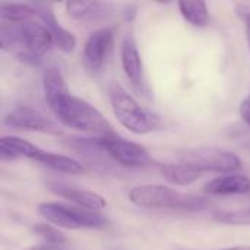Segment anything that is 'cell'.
Segmentation results:
<instances>
[{
	"label": "cell",
	"instance_id": "11",
	"mask_svg": "<svg viewBox=\"0 0 250 250\" xmlns=\"http://www.w3.org/2000/svg\"><path fill=\"white\" fill-rule=\"evenodd\" d=\"M204 190L205 193L214 195V196L245 195L250 192V177L240 173L223 174L220 177L209 180L204 186Z\"/></svg>",
	"mask_w": 250,
	"mask_h": 250
},
{
	"label": "cell",
	"instance_id": "20",
	"mask_svg": "<svg viewBox=\"0 0 250 250\" xmlns=\"http://www.w3.org/2000/svg\"><path fill=\"white\" fill-rule=\"evenodd\" d=\"M42 88H44V97H45L47 103H50V101L59 98L60 95L69 92L64 76L62 75V72L57 67H48L44 72Z\"/></svg>",
	"mask_w": 250,
	"mask_h": 250
},
{
	"label": "cell",
	"instance_id": "23",
	"mask_svg": "<svg viewBox=\"0 0 250 250\" xmlns=\"http://www.w3.org/2000/svg\"><path fill=\"white\" fill-rule=\"evenodd\" d=\"M239 111H240L242 120H243L248 126H250V95H248L246 98H243V101L240 103Z\"/></svg>",
	"mask_w": 250,
	"mask_h": 250
},
{
	"label": "cell",
	"instance_id": "17",
	"mask_svg": "<svg viewBox=\"0 0 250 250\" xmlns=\"http://www.w3.org/2000/svg\"><path fill=\"white\" fill-rule=\"evenodd\" d=\"M37 161L54 171L66 173V174H83L86 171L85 167L79 161L66 155L50 152V151H42L41 155L37 158Z\"/></svg>",
	"mask_w": 250,
	"mask_h": 250
},
{
	"label": "cell",
	"instance_id": "24",
	"mask_svg": "<svg viewBox=\"0 0 250 250\" xmlns=\"http://www.w3.org/2000/svg\"><path fill=\"white\" fill-rule=\"evenodd\" d=\"M240 18L243 19L245 22V28H246V38H248V42H249L250 47V12L246 9V10H240L239 12Z\"/></svg>",
	"mask_w": 250,
	"mask_h": 250
},
{
	"label": "cell",
	"instance_id": "9",
	"mask_svg": "<svg viewBox=\"0 0 250 250\" xmlns=\"http://www.w3.org/2000/svg\"><path fill=\"white\" fill-rule=\"evenodd\" d=\"M114 45V31L101 28L94 31L83 44V62L92 72H98L105 64Z\"/></svg>",
	"mask_w": 250,
	"mask_h": 250
},
{
	"label": "cell",
	"instance_id": "1",
	"mask_svg": "<svg viewBox=\"0 0 250 250\" xmlns=\"http://www.w3.org/2000/svg\"><path fill=\"white\" fill-rule=\"evenodd\" d=\"M1 48L22 62L37 63L54 44L50 29L37 18L23 22H0Z\"/></svg>",
	"mask_w": 250,
	"mask_h": 250
},
{
	"label": "cell",
	"instance_id": "19",
	"mask_svg": "<svg viewBox=\"0 0 250 250\" xmlns=\"http://www.w3.org/2000/svg\"><path fill=\"white\" fill-rule=\"evenodd\" d=\"M179 10L186 22L204 28L209 23V12L205 1H179Z\"/></svg>",
	"mask_w": 250,
	"mask_h": 250
},
{
	"label": "cell",
	"instance_id": "14",
	"mask_svg": "<svg viewBox=\"0 0 250 250\" xmlns=\"http://www.w3.org/2000/svg\"><path fill=\"white\" fill-rule=\"evenodd\" d=\"M42 151L44 149H41L35 144L18 136H3L0 139V154L3 160L29 158L37 161Z\"/></svg>",
	"mask_w": 250,
	"mask_h": 250
},
{
	"label": "cell",
	"instance_id": "26",
	"mask_svg": "<svg viewBox=\"0 0 250 250\" xmlns=\"http://www.w3.org/2000/svg\"><path fill=\"white\" fill-rule=\"evenodd\" d=\"M221 250H250V246H233V248H227V249Z\"/></svg>",
	"mask_w": 250,
	"mask_h": 250
},
{
	"label": "cell",
	"instance_id": "7",
	"mask_svg": "<svg viewBox=\"0 0 250 250\" xmlns=\"http://www.w3.org/2000/svg\"><path fill=\"white\" fill-rule=\"evenodd\" d=\"M95 145L104 149L117 164L127 168H139L151 164V155L148 149L136 142L114 135L95 138Z\"/></svg>",
	"mask_w": 250,
	"mask_h": 250
},
{
	"label": "cell",
	"instance_id": "16",
	"mask_svg": "<svg viewBox=\"0 0 250 250\" xmlns=\"http://www.w3.org/2000/svg\"><path fill=\"white\" fill-rule=\"evenodd\" d=\"M160 171L163 177L174 185V186H190L195 182H198L204 173L189 164L177 163V164H163L160 167Z\"/></svg>",
	"mask_w": 250,
	"mask_h": 250
},
{
	"label": "cell",
	"instance_id": "21",
	"mask_svg": "<svg viewBox=\"0 0 250 250\" xmlns=\"http://www.w3.org/2000/svg\"><path fill=\"white\" fill-rule=\"evenodd\" d=\"M34 233L44 242V245H51V246H64L67 243V239L63 231L59 230V227L42 223L37 224L34 227Z\"/></svg>",
	"mask_w": 250,
	"mask_h": 250
},
{
	"label": "cell",
	"instance_id": "10",
	"mask_svg": "<svg viewBox=\"0 0 250 250\" xmlns=\"http://www.w3.org/2000/svg\"><path fill=\"white\" fill-rule=\"evenodd\" d=\"M31 4L34 6L38 19L50 29L54 44L62 51L72 53L75 50V47H76V38L70 31H67L66 28H63L59 23L51 6L48 3H41V1H35V3H31Z\"/></svg>",
	"mask_w": 250,
	"mask_h": 250
},
{
	"label": "cell",
	"instance_id": "13",
	"mask_svg": "<svg viewBox=\"0 0 250 250\" xmlns=\"http://www.w3.org/2000/svg\"><path fill=\"white\" fill-rule=\"evenodd\" d=\"M122 66L130 83L135 86H139L144 78V64H142V59H141L136 41L130 35H127L122 44Z\"/></svg>",
	"mask_w": 250,
	"mask_h": 250
},
{
	"label": "cell",
	"instance_id": "4",
	"mask_svg": "<svg viewBox=\"0 0 250 250\" xmlns=\"http://www.w3.org/2000/svg\"><path fill=\"white\" fill-rule=\"evenodd\" d=\"M130 202L144 209H171V211H198L205 202L201 198L183 193L164 185L136 186L129 193Z\"/></svg>",
	"mask_w": 250,
	"mask_h": 250
},
{
	"label": "cell",
	"instance_id": "3",
	"mask_svg": "<svg viewBox=\"0 0 250 250\" xmlns=\"http://www.w3.org/2000/svg\"><path fill=\"white\" fill-rule=\"evenodd\" d=\"M108 98L116 119L132 133L146 135L158 129L160 117L144 108L120 83H110Z\"/></svg>",
	"mask_w": 250,
	"mask_h": 250
},
{
	"label": "cell",
	"instance_id": "25",
	"mask_svg": "<svg viewBox=\"0 0 250 250\" xmlns=\"http://www.w3.org/2000/svg\"><path fill=\"white\" fill-rule=\"evenodd\" d=\"M25 250H73L70 249V248H66V245L64 246H51V245H40V246H34V248H29V249H25Z\"/></svg>",
	"mask_w": 250,
	"mask_h": 250
},
{
	"label": "cell",
	"instance_id": "8",
	"mask_svg": "<svg viewBox=\"0 0 250 250\" xmlns=\"http://www.w3.org/2000/svg\"><path fill=\"white\" fill-rule=\"evenodd\" d=\"M3 125L18 130L40 132L53 136H59L63 133L60 126L51 117L29 105H18L10 110L7 114H4Z\"/></svg>",
	"mask_w": 250,
	"mask_h": 250
},
{
	"label": "cell",
	"instance_id": "15",
	"mask_svg": "<svg viewBox=\"0 0 250 250\" xmlns=\"http://www.w3.org/2000/svg\"><path fill=\"white\" fill-rule=\"evenodd\" d=\"M64 7L75 21H98L107 18L111 4L101 1H67Z\"/></svg>",
	"mask_w": 250,
	"mask_h": 250
},
{
	"label": "cell",
	"instance_id": "5",
	"mask_svg": "<svg viewBox=\"0 0 250 250\" xmlns=\"http://www.w3.org/2000/svg\"><path fill=\"white\" fill-rule=\"evenodd\" d=\"M38 214L48 224L64 230L104 229L108 224V220L103 215V212L63 202H42L38 205Z\"/></svg>",
	"mask_w": 250,
	"mask_h": 250
},
{
	"label": "cell",
	"instance_id": "18",
	"mask_svg": "<svg viewBox=\"0 0 250 250\" xmlns=\"http://www.w3.org/2000/svg\"><path fill=\"white\" fill-rule=\"evenodd\" d=\"M37 12L28 3H0V22H23L37 19Z\"/></svg>",
	"mask_w": 250,
	"mask_h": 250
},
{
	"label": "cell",
	"instance_id": "2",
	"mask_svg": "<svg viewBox=\"0 0 250 250\" xmlns=\"http://www.w3.org/2000/svg\"><path fill=\"white\" fill-rule=\"evenodd\" d=\"M47 104L57 120L70 129L94 135L95 138L114 135L113 126L101 111L88 101L70 94V91Z\"/></svg>",
	"mask_w": 250,
	"mask_h": 250
},
{
	"label": "cell",
	"instance_id": "22",
	"mask_svg": "<svg viewBox=\"0 0 250 250\" xmlns=\"http://www.w3.org/2000/svg\"><path fill=\"white\" fill-rule=\"evenodd\" d=\"M214 220L227 226H250V208L236 211H218Z\"/></svg>",
	"mask_w": 250,
	"mask_h": 250
},
{
	"label": "cell",
	"instance_id": "12",
	"mask_svg": "<svg viewBox=\"0 0 250 250\" xmlns=\"http://www.w3.org/2000/svg\"><path fill=\"white\" fill-rule=\"evenodd\" d=\"M50 189L59 198H62V199H64V201H67L72 205H76L79 208L101 212L107 207L105 199L101 195L91 192V190L78 189V188H72V186H51Z\"/></svg>",
	"mask_w": 250,
	"mask_h": 250
},
{
	"label": "cell",
	"instance_id": "6",
	"mask_svg": "<svg viewBox=\"0 0 250 250\" xmlns=\"http://www.w3.org/2000/svg\"><path fill=\"white\" fill-rule=\"evenodd\" d=\"M180 163L189 164L205 173L231 174L242 168V160L237 154L218 146L189 148L179 155Z\"/></svg>",
	"mask_w": 250,
	"mask_h": 250
}]
</instances>
